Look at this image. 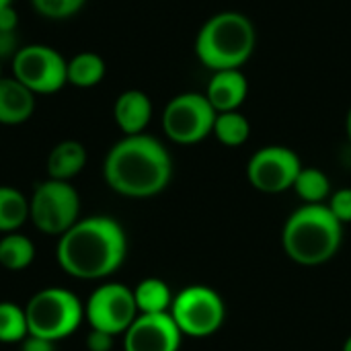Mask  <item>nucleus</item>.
I'll return each mask as SVG.
<instances>
[{"instance_id":"nucleus-1","label":"nucleus","mask_w":351,"mask_h":351,"mask_svg":"<svg viewBox=\"0 0 351 351\" xmlns=\"http://www.w3.org/2000/svg\"><path fill=\"white\" fill-rule=\"evenodd\" d=\"M128 255V237L109 216L80 218L56 247L58 265L76 280H103L115 274Z\"/></svg>"},{"instance_id":"nucleus-2","label":"nucleus","mask_w":351,"mask_h":351,"mask_svg":"<svg viewBox=\"0 0 351 351\" xmlns=\"http://www.w3.org/2000/svg\"><path fill=\"white\" fill-rule=\"evenodd\" d=\"M173 177V160L160 140L148 134L123 136L103 160V179L123 197L144 199L167 189Z\"/></svg>"},{"instance_id":"nucleus-3","label":"nucleus","mask_w":351,"mask_h":351,"mask_svg":"<svg viewBox=\"0 0 351 351\" xmlns=\"http://www.w3.org/2000/svg\"><path fill=\"white\" fill-rule=\"evenodd\" d=\"M257 47L253 21L239 10H220L212 14L195 35V56L212 72L243 70Z\"/></svg>"},{"instance_id":"nucleus-4","label":"nucleus","mask_w":351,"mask_h":351,"mask_svg":"<svg viewBox=\"0 0 351 351\" xmlns=\"http://www.w3.org/2000/svg\"><path fill=\"white\" fill-rule=\"evenodd\" d=\"M343 241V224L325 204L298 208L284 224L286 255L300 265H321L333 259Z\"/></svg>"},{"instance_id":"nucleus-5","label":"nucleus","mask_w":351,"mask_h":351,"mask_svg":"<svg viewBox=\"0 0 351 351\" xmlns=\"http://www.w3.org/2000/svg\"><path fill=\"white\" fill-rule=\"evenodd\" d=\"M29 335L49 341L70 337L84 319V304L66 288H45L31 296L25 306Z\"/></svg>"},{"instance_id":"nucleus-6","label":"nucleus","mask_w":351,"mask_h":351,"mask_svg":"<svg viewBox=\"0 0 351 351\" xmlns=\"http://www.w3.org/2000/svg\"><path fill=\"white\" fill-rule=\"evenodd\" d=\"M29 218L39 232L62 237L80 220V195L70 181L45 179L31 193Z\"/></svg>"},{"instance_id":"nucleus-7","label":"nucleus","mask_w":351,"mask_h":351,"mask_svg":"<svg viewBox=\"0 0 351 351\" xmlns=\"http://www.w3.org/2000/svg\"><path fill=\"white\" fill-rule=\"evenodd\" d=\"M216 115V109L204 93H181L165 105L162 130L171 142L191 146L206 140L214 132Z\"/></svg>"},{"instance_id":"nucleus-8","label":"nucleus","mask_w":351,"mask_h":351,"mask_svg":"<svg viewBox=\"0 0 351 351\" xmlns=\"http://www.w3.org/2000/svg\"><path fill=\"white\" fill-rule=\"evenodd\" d=\"M68 60L47 43L21 45L12 58V76L33 95H53L62 90L66 80Z\"/></svg>"},{"instance_id":"nucleus-9","label":"nucleus","mask_w":351,"mask_h":351,"mask_svg":"<svg viewBox=\"0 0 351 351\" xmlns=\"http://www.w3.org/2000/svg\"><path fill=\"white\" fill-rule=\"evenodd\" d=\"M171 317L183 335L210 337L224 323V302L208 286H189L175 296Z\"/></svg>"},{"instance_id":"nucleus-10","label":"nucleus","mask_w":351,"mask_h":351,"mask_svg":"<svg viewBox=\"0 0 351 351\" xmlns=\"http://www.w3.org/2000/svg\"><path fill=\"white\" fill-rule=\"evenodd\" d=\"M84 319L90 329L105 331L113 337L123 335L138 319L134 290L117 282L99 286L84 304Z\"/></svg>"},{"instance_id":"nucleus-11","label":"nucleus","mask_w":351,"mask_h":351,"mask_svg":"<svg viewBox=\"0 0 351 351\" xmlns=\"http://www.w3.org/2000/svg\"><path fill=\"white\" fill-rule=\"evenodd\" d=\"M302 162L298 154L286 146H265L259 148L247 165L249 183L261 193H284L294 187Z\"/></svg>"},{"instance_id":"nucleus-12","label":"nucleus","mask_w":351,"mask_h":351,"mask_svg":"<svg viewBox=\"0 0 351 351\" xmlns=\"http://www.w3.org/2000/svg\"><path fill=\"white\" fill-rule=\"evenodd\" d=\"M181 337L171 313L138 315L123 333V351H179Z\"/></svg>"},{"instance_id":"nucleus-13","label":"nucleus","mask_w":351,"mask_h":351,"mask_svg":"<svg viewBox=\"0 0 351 351\" xmlns=\"http://www.w3.org/2000/svg\"><path fill=\"white\" fill-rule=\"evenodd\" d=\"M204 95L216 113L239 111L249 95V80L243 70H218L212 72Z\"/></svg>"},{"instance_id":"nucleus-14","label":"nucleus","mask_w":351,"mask_h":351,"mask_svg":"<svg viewBox=\"0 0 351 351\" xmlns=\"http://www.w3.org/2000/svg\"><path fill=\"white\" fill-rule=\"evenodd\" d=\"M113 119L123 136L144 134L152 119V101L140 88H128L113 103Z\"/></svg>"},{"instance_id":"nucleus-15","label":"nucleus","mask_w":351,"mask_h":351,"mask_svg":"<svg viewBox=\"0 0 351 351\" xmlns=\"http://www.w3.org/2000/svg\"><path fill=\"white\" fill-rule=\"evenodd\" d=\"M35 97L14 76L0 78V123L21 125L35 113Z\"/></svg>"},{"instance_id":"nucleus-16","label":"nucleus","mask_w":351,"mask_h":351,"mask_svg":"<svg viewBox=\"0 0 351 351\" xmlns=\"http://www.w3.org/2000/svg\"><path fill=\"white\" fill-rule=\"evenodd\" d=\"M86 160H88V154L82 142L62 140L47 154V162H45L47 179L70 181L78 173H82V169L86 167Z\"/></svg>"},{"instance_id":"nucleus-17","label":"nucleus","mask_w":351,"mask_h":351,"mask_svg":"<svg viewBox=\"0 0 351 351\" xmlns=\"http://www.w3.org/2000/svg\"><path fill=\"white\" fill-rule=\"evenodd\" d=\"M107 64L97 51H80L66 64V80L76 88H93L103 82Z\"/></svg>"},{"instance_id":"nucleus-18","label":"nucleus","mask_w":351,"mask_h":351,"mask_svg":"<svg viewBox=\"0 0 351 351\" xmlns=\"http://www.w3.org/2000/svg\"><path fill=\"white\" fill-rule=\"evenodd\" d=\"M134 300L138 306V315H165L171 313L175 296L167 282L158 278H146L134 288Z\"/></svg>"},{"instance_id":"nucleus-19","label":"nucleus","mask_w":351,"mask_h":351,"mask_svg":"<svg viewBox=\"0 0 351 351\" xmlns=\"http://www.w3.org/2000/svg\"><path fill=\"white\" fill-rule=\"evenodd\" d=\"M29 220V199L10 185H0V232H16Z\"/></svg>"},{"instance_id":"nucleus-20","label":"nucleus","mask_w":351,"mask_h":351,"mask_svg":"<svg viewBox=\"0 0 351 351\" xmlns=\"http://www.w3.org/2000/svg\"><path fill=\"white\" fill-rule=\"evenodd\" d=\"M35 259V245L29 237L10 232L0 239V265L8 271H23Z\"/></svg>"},{"instance_id":"nucleus-21","label":"nucleus","mask_w":351,"mask_h":351,"mask_svg":"<svg viewBox=\"0 0 351 351\" xmlns=\"http://www.w3.org/2000/svg\"><path fill=\"white\" fill-rule=\"evenodd\" d=\"M216 140L228 148H237L243 146L249 136H251V123L249 119L241 113V111H226V113H218L216 121H214V132Z\"/></svg>"},{"instance_id":"nucleus-22","label":"nucleus","mask_w":351,"mask_h":351,"mask_svg":"<svg viewBox=\"0 0 351 351\" xmlns=\"http://www.w3.org/2000/svg\"><path fill=\"white\" fill-rule=\"evenodd\" d=\"M292 189L306 204H323L331 193V181L321 169L302 167V171L298 173Z\"/></svg>"},{"instance_id":"nucleus-23","label":"nucleus","mask_w":351,"mask_h":351,"mask_svg":"<svg viewBox=\"0 0 351 351\" xmlns=\"http://www.w3.org/2000/svg\"><path fill=\"white\" fill-rule=\"evenodd\" d=\"M29 335L25 308L14 302H0V343H21Z\"/></svg>"},{"instance_id":"nucleus-24","label":"nucleus","mask_w":351,"mask_h":351,"mask_svg":"<svg viewBox=\"0 0 351 351\" xmlns=\"http://www.w3.org/2000/svg\"><path fill=\"white\" fill-rule=\"evenodd\" d=\"M86 0H31L33 10L47 21H66L82 10Z\"/></svg>"},{"instance_id":"nucleus-25","label":"nucleus","mask_w":351,"mask_h":351,"mask_svg":"<svg viewBox=\"0 0 351 351\" xmlns=\"http://www.w3.org/2000/svg\"><path fill=\"white\" fill-rule=\"evenodd\" d=\"M327 208L333 212V216H335L341 224L351 222V187L337 189V191L331 195Z\"/></svg>"},{"instance_id":"nucleus-26","label":"nucleus","mask_w":351,"mask_h":351,"mask_svg":"<svg viewBox=\"0 0 351 351\" xmlns=\"http://www.w3.org/2000/svg\"><path fill=\"white\" fill-rule=\"evenodd\" d=\"M21 43H19V35L16 31H6L0 29V62L4 60H12L14 53L19 51Z\"/></svg>"},{"instance_id":"nucleus-27","label":"nucleus","mask_w":351,"mask_h":351,"mask_svg":"<svg viewBox=\"0 0 351 351\" xmlns=\"http://www.w3.org/2000/svg\"><path fill=\"white\" fill-rule=\"evenodd\" d=\"M113 343H115V337L105 331L90 329V333L86 335V350L88 351H111Z\"/></svg>"},{"instance_id":"nucleus-28","label":"nucleus","mask_w":351,"mask_h":351,"mask_svg":"<svg viewBox=\"0 0 351 351\" xmlns=\"http://www.w3.org/2000/svg\"><path fill=\"white\" fill-rule=\"evenodd\" d=\"M21 351H56V341H49L37 335H27L21 341Z\"/></svg>"},{"instance_id":"nucleus-29","label":"nucleus","mask_w":351,"mask_h":351,"mask_svg":"<svg viewBox=\"0 0 351 351\" xmlns=\"http://www.w3.org/2000/svg\"><path fill=\"white\" fill-rule=\"evenodd\" d=\"M19 27V12L14 10V6H4L0 10V29H6V31H16Z\"/></svg>"},{"instance_id":"nucleus-30","label":"nucleus","mask_w":351,"mask_h":351,"mask_svg":"<svg viewBox=\"0 0 351 351\" xmlns=\"http://www.w3.org/2000/svg\"><path fill=\"white\" fill-rule=\"evenodd\" d=\"M346 132H348V140H350L351 144V107L350 111H348V117H346Z\"/></svg>"},{"instance_id":"nucleus-31","label":"nucleus","mask_w":351,"mask_h":351,"mask_svg":"<svg viewBox=\"0 0 351 351\" xmlns=\"http://www.w3.org/2000/svg\"><path fill=\"white\" fill-rule=\"evenodd\" d=\"M343 351H351V335L346 339V343H343Z\"/></svg>"},{"instance_id":"nucleus-32","label":"nucleus","mask_w":351,"mask_h":351,"mask_svg":"<svg viewBox=\"0 0 351 351\" xmlns=\"http://www.w3.org/2000/svg\"><path fill=\"white\" fill-rule=\"evenodd\" d=\"M12 4V0H0V10L4 8V6H10Z\"/></svg>"},{"instance_id":"nucleus-33","label":"nucleus","mask_w":351,"mask_h":351,"mask_svg":"<svg viewBox=\"0 0 351 351\" xmlns=\"http://www.w3.org/2000/svg\"><path fill=\"white\" fill-rule=\"evenodd\" d=\"M0 78H2V62H0Z\"/></svg>"}]
</instances>
